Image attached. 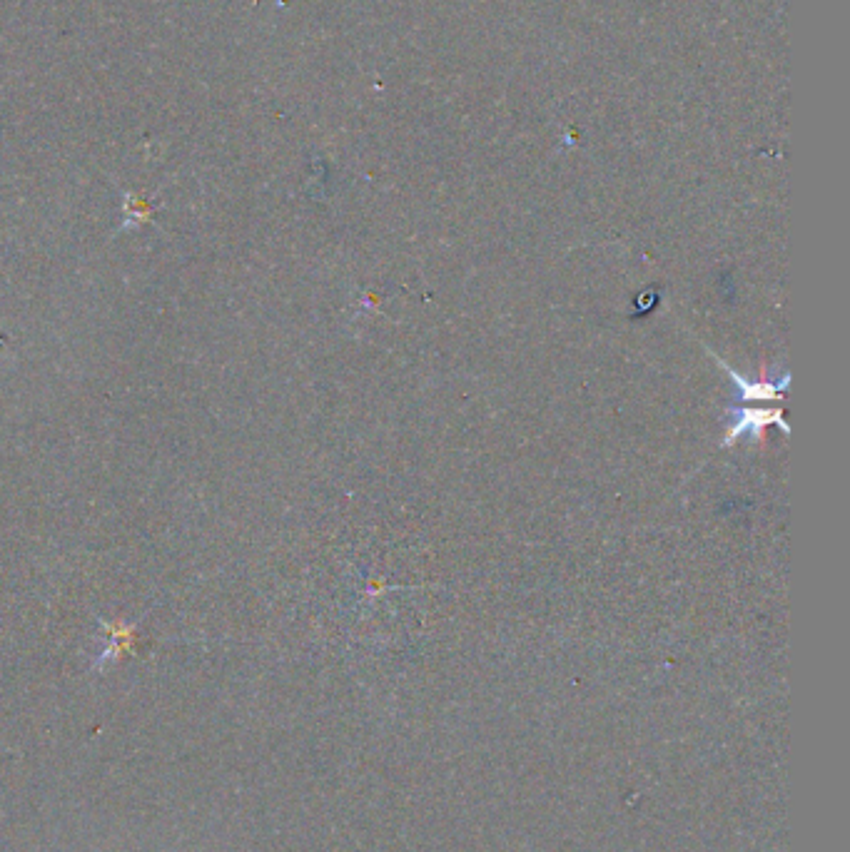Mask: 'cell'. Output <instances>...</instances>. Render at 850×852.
<instances>
[{
    "label": "cell",
    "mask_w": 850,
    "mask_h": 852,
    "mask_svg": "<svg viewBox=\"0 0 850 852\" xmlns=\"http://www.w3.org/2000/svg\"><path fill=\"white\" fill-rule=\"evenodd\" d=\"M773 422H776L778 426H781L783 431H788V426L783 424V419H781V414H771V412H748V409H743V417H741V422H736L731 426V429H728V436H726V441H733L736 439L738 434H743V431H751V429H763V426H771Z\"/></svg>",
    "instance_id": "6da1fadb"
}]
</instances>
